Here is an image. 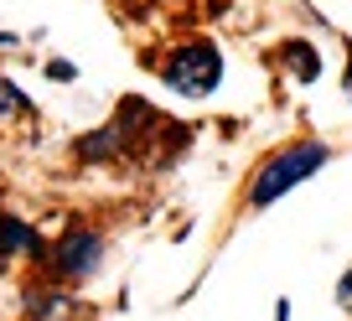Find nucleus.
<instances>
[{
    "label": "nucleus",
    "mask_w": 352,
    "mask_h": 321,
    "mask_svg": "<svg viewBox=\"0 0 352 321\" xmlns=\"http://www.w3.org/2000/svg\"><path fill=\"white\" fill-rule=\"evenodd\" d=\"M99 259H104V239H99V233H88V228L67 233L63 244L52 249V265L63 269V275H73V280L94 275V269H99Z\"/></svg>",
    "instance_id": "obj_3"
},
{
    "label": "nucleus",
    "mask_w": 352,
    "mask_h": 321,
    "mask_svg": "<svg viewBox=\"0 0 352 321\" xmlns=\"http://www.w3.org/2000/svg\"><path fill=\"white\" fill-rule=\"evenodd\" d=\"M337 296H342V300H347V306H352V269H347V275H342V285H337Z\"/></svg>",
    "instance_id": "obj_7"
},
{
    "label": "nucleus",
    "mask_w": 352,
    "mask_h": 321,
    "mask_svg": "<svg viewBox=\"0 0 352 321\" xmlns=\"http://www.w3.org/2000/svg\"><path fill=\"white\" fill-rule=\"evenodd\" d=\"M342 89H347V99H352V57H347V78H342Z\"/></svg>",
    "instance_id": "obj_8"
},
{
    "label": "nucleus",
    "mask_w": 352,
    "mask_h": 321,
    "mask_svg": "<svg viewBox=\"0 0 352 321\" xmlns=\"http://www.w3.org/2000/svg\"><path fill=\"white\" fill-rule=\"evenodd\" d=\"M166 83H171L176 93H187V99H202V93H212L223 83V52L212 42H187L176 47L171 57H166Z\"/></svg>",
    "instance_id": "obj_2"
},
{
    "label": "nucleus",
    "mask_w": 352,
    "mask_h": 321,
    "mask_svg": "<svg viewBox=\"0 0 352 321\" xmlns=\"http://www.w3.org/2000/svg\"><path fill=\"white\" fill-rule=\"evenodd\" d=\"M327 161H331V145L327 140H296V145H285V151H275L259 166L254 187H249V208L259 212V208H270V202H280L290 187H300V181L316 177Z\"/></svg>",
    "instance_id": "obj_1"
},
{
    "label": "nucleus",
    "mask_w": 352,
    "mask_h": 321,
    "mask_svg": "<svg viewBox=\"0 0 352 321\" xmlns=\"http://www.w3.org/2000/svg\"><path fill=\"white\" fill-rule=\"evenodd\" d=\"M0 249H6V254H21V249H36V233L26 228V223L6 218V223H0Z\"/></svg>",
    "instance_id": "obj_5"
},
{
    "label": "nucleus",
    "mask_w": 352,
    "mask_h": 321,
    "mask_svg": "<svg viewBox=\"0 0 352 321\" xmlns=\"http://www.w3.org/2000/svg\"><path fill=\"white\" fill-rule=\"evenodd\" d=\"M285 63H290V73H296L300 83H316V78H321V57H316V47H311V42H290L285 47Z\"/></svg>",
    "instance_id": "obj_4"
},
{
    "label": "nucleus",
    "mask_w": 352,
    "mask_h": 321,
    "mask_svg": "<svg viewBox=\"0 0 352 321\" xmlns=\"http://www.w3.org/2000/svg\"><path fill=\"white\" fill-rule=\"evenodd\" d=\"M32 109V104H26V93L16 89V83H6V78H0V120H11V114H26Z\"/></svg>",
    "instance_id": "obj_6"
}]
</instances>
